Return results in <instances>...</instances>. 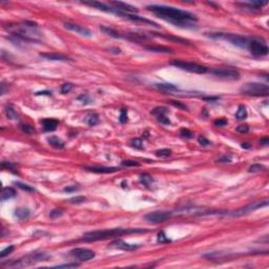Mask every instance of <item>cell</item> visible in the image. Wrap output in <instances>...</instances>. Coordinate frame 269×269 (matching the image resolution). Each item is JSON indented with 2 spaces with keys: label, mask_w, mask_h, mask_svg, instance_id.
I'll list each match as a JSON object with an SVG mask.
<instances>
[{
  "label": "cell",
  "mask_w": 269,
  "mask_h": 269,
  "mask_svg": "<svg viewBox=\"0 0 269 269\" xmlns=\"http://www.w3.org/2000/svg\"><path fill=\"white\" fill-rule=\"evenodd\" d=\"M147 8L151 12L155 13L158 17L171 22L172 24H175L178 26L192 27L190 22L197 21L196 16L180 8L165 7V5H148Z\"/></svg>",
  "instance_id": "obj_1"
},
{
  "label": "cell",
  "mask_w": 269,
  "mask_h": 269,
  "mask_svg": "<svg viewBox=\"0 0 269 269\" xmlns=\"http://www.w3.org/2000/svg\"><path fill=\"white\" fill-rule=\"evenodd\" d=\"M147 233L146 229H139V228H115V229H103V230H95L87 233L83 236L82 240L86 242H95V241L106 240L109 238H117L123 234H131V233Z\"/></svg>",
  "instance_id": "obj_2"
},
{
  "label": "cell",
  "mask_w": 269,
  "mask_h": 269,
  "mask_svg": "<svg viewBox=\"0 0 269 269\" xmlns=\"http://www.w3.org/2000/svg\"><path fill=\"white\" fill-rule=\"evenodd\" d=\"M266 206H268V199H265L264 201H256V202L249 203L246 206H244V207H241L233 211H221V214H224V216L238 218V217L245 216V214H250V212L257 210V209H259V208L266 207Z\"/></svg>",
  "instance_id": "obj_3"
},
{
  "label": "cell",
  "mask_w": 269,
  "mask_h": 269,
  "mask_svg": "<svg viewBox=\"0 0 269 269\" xmlns=\"http://www.w3.org/2000/svg\"><path fill=\"white\" fill-rule=\"evenodd\" d=\"M241 93L247 96H254V97H260V96H268L269 87L267 84L263 83H246L245 85L241 87Z\"/></svg>",
  "instance_id": "obj_4"
},
{
  "label": "cell",
  "mask_w": 269,
  "mask_h": 269,
  "mask_svg": "<svg viewBox=\"0 0 269 269\" xmlns=\"http://www.w3.org/2000/svg\"><path fill=\"white\" fill-rule=\"evenodd\" d=\"M49 259V256H47L45 252H33L29 254V256L22 257V259H19L17 261H13L12 263H10L8 266H15V267H23V266H29L32 264H35L37 262H41L44 261V260Z\"/></svg>",
  "instance_id": "obj_5"
},
{
  "label": "cell",
  "mask_w": 269,
  "mask_h": 269,
  "mask_svg": "<svg viewBox=\"0 0 269 269\" xmlns=\"http://www.w3.org/2000/svg\"><path fill=\"white\" fill-rule=\"evenodd\" d=\"M171 64L175 67H179L181 70H187L189 73L194 74H205L207 72V67L201 65V64L195 63V62H187L182 60H172L171 61Z\"/></svg>",
  "instance_id": "obj_6"
},
{
  "label": "cell",
  "mask_w": 269,
  "mask_h": 269,
  "mask_svg": "<svg viewBox=\"0 0 269 269\" xmlns=\"http://www.w3.org/2000/svg\"><path fill=\"white\" fill-rule=\"evenodd\" d=\"M172 212L171 211H166V210H157V211H152V212H148L147 214H145L144 219L145 221L149 223H154V224H158V223H163L165 221L169 220L172 217Z\"/></svg>",
  "instance_id": "obj_7"
},
{
  "label": "cell",
  "mask_w": 269,
  "mask_h": 269,
  "mask_svg": "<svg viewBox=\"0 0 269 269\" xmlns=\"http://www.w3.org/2000/svg\"><path fill=\"white\" fill-rule=\"evenodd\" d=\"M210 73L214 76H216V77L227 79V80H239L240 79V73L233 69L221 67V69H216V70H210Z\"/></svg>",
  "instance_id": "obj_8"
},
{
  "label": "cell",
  "mask_w": 269,
  "mask_h": 269,
  "mask_svg": "<svg viewBox=\"0 0 269 269\" xmlns=\"http://www.w3.org/2000/svg\"><path fill=\"white\" fill-rule=\"evenodd\" d=\"M212 37H221V38H224L225 40L229 41L230 43H233L237 46L240 47H247L248 46V41L247 39L244 38L242 36L234 35V34H223V33H218L217 35H211Z\"/></svg>",
  "instance_id": "obj_9"
},
{
  "label": "cell",
  "mask_w": 269,
  "mask_h": 269,
  "mask_svg": "<svg viewBox=\"0 0 269 269\" xmlns=\"http://www.w3.org/2000/svg\"><path fill=\"white\" fill-rule=\"evenodd\" d=\"M248 47L250 50V53L253 54L254 56H265L268 54V47L267 45L262 43L260 41L252 40L248 42Z\"/></svg>",
  "instance_id": "obj_10"
},
{
  "label": "cell",
  "mask_w": 269,
  "mask_h": 269,
  "mask_svg": "<svg viewBox=\"0 0 269 269\" xmlns=\"http://www.w3.org/2000/svg\"><path fill=\"white\" fill-rule=\"evenodd\" d=\"M70 253L80 261H89V260L94 259L96 256L94 251L86 248H75L70 251Z\"/></svg>",
  "instance_id": "obj_11"
},
{
  "label": "cell",
  "mask_w": 269,
  "mask_h": 269,
  "mask_svg": "<svg viewBox=\"0 0 269 269\" xmlns=\"http://www.w3.org/2000/svg\"><path fill=\"white\" fill-rule=\"evenodd\" d=\"M64 27L67 30H70V31H73V32H76L81 36L92 37V32H90L89 29H86V27L81 26V25L70 23V22H64Z\"/></svg>",
  "instance_id": "obj_12"
},
{
  "label": "cell",
  "mask_w": 269,
  "mask_h": 269,
  "mask_svg": "<svg viewBox=\"0 0 269 269\" xmlns=\"http://www.w3.org/2000/svg\"><path fill=\"white\" fill-rule=\"evenodd\" d=\"M110 247H114L117 249H120V250H124V251H132V250H136L138 248L137 245L134 244H129V243L124 242L122 240H116L114 242L110 243Z\"/></svg>",
  "instance_id": "obj_13"
},
{
  "label": "cell",
  "mask_w": 269,
  "mask_h": 269,
  "mask_svg": "<svg viewBox=\"0 0 269 269\" xmlns=\"http://www.w3.org/2000/svg\"><path fill=\"white\" fill-rule=\"evenodd\" d=\"M83 3L86 4V5H89V7H94L96 8H98V10L104 11V12H107V13H113V14H116V15H118V13H119V11L116 10L115 7H108V5L102 3V2L90 1V2H83Z\"/></svg>",
  "instance_id": "obj_14"
},
{
  "label": "cell",
  "mask_w": 269,
  "mask_h": 269,
  "mask_svg": "<svg viewBox=\"0 0 269 269\" xmlns=\"http://www.w3.org/2000/svg\"><path fill=\"white\" fill-rule=\"evenodd\" d=\"M110 4L114 5L116 10H118L119 12L122 13H134L137 12V8L132 5H129L127 3H124V2H120V1H110Z\"/></svg>",
  "instance_id": "obj_15"
},
{
  "label": "cell",
  "mask_w": 269,
  "mask_h": 269,
  "mask_svg": "<svg viewBox=\"0 0 269 269\" xmlns=\"http://www.w3.org/2000/svg\"><path fill=\"white\" fill-rule=\"evenodd\" d=\"M41 57H43L47 60H54V61H70L72 60L65 55H62V54H56V53H41Z\"/></svg>",
  "instance_id": "obj_16"
},
{
  "label": "cell",
  "mask_w": 269,
  "mask_h": 269,
  "mask_svg": "<svg viewBox=\"0 0 269 269\" xmlns=\"http://www.w3.org/2000/svg\"><path fill=\"white\" fill-rule=\"evenodd\" d=\"M87 171L96 172V174H112L119 171L117 167H107V166H93V167H85Z\"/></svg>",
  "instance_id": "obj_17"
},
{
  "label": "cell",
  "mask_w": 269,
  "mask_h": 269,
  "mask_svg": "<svg viewBox=\"0 0 269 269\" xmlns=\"http://www.w3.org/2000/svg\"><path fill=\"white\" fill-rule=\"evenodd\" d=\"M42 122V126H43L44 131L46 132H53L57 128L58 126V121L56 119H43L41 121Z\"/></svg>",
  "instance_id": "obj_18"
},
{
  "label": "cell",
  "mask_w": 269,
  "mask_h": 269,
  "mask_svg": "<svg viewBox=\"0 0 269 269\" xmlns=\"http://www.w3.org/2000/svg\"><path fill=\"white\" fill-rule=\"evenodd\" d=\"M16 196V190L13 187H4L1 191V201L4 202L7 200L12 199Z\"/></svg>",
  "instance_id": "obj_19"
},
{
  "label": "cell",
  "mask_w": 269,
  "mask_h": 269,
  "mask_svg": "<svg viewBox=\"0 0 269 269\" xmlns=\"http://www.w3.org/2000/svg\"><path fill=\"white\" fill-rule=\"evenodd\" d=\"M146 50H151V52H156V53H166L171 54L172 53V50L166 46H159V45H149V46H145Z\"/></svg>",
  "instance_id": "obj_20"
},
{
  "label": "cell",
  "mask_w": 269,
  "mask_h": 269,
  "mask_svg": "<svg viewBox=\"0 0 269 269\" xmlns=\"http://www.w3.org/2000/svg\"><path fill=\"white\" fill-rule=\"evenodd\" d=\"M156 86H157L159 89L163 90V92H167V93H171V92H175V90H178V87L171 83H157L156 84Z\"/></svg>",
  "instance_id": "obj_21"
},
{
  "label": "cell",
  "mask_w": 269,
  "mask_h": 269,
  "mask_svg": "<svg viewBox=\"0 0 269 269\" xmlns=\"http://www.w3.org/2000/svg\"><path fill=\"white\" fill-rule=\"evenodd\" d=\"M5 114H7V117L8 119H11V120H18L19 119V114L12 106L5 107Z\"/></svg>",
  "instance_id": "obj_22"
},
{
  "label": "cell",
  "mask_w": 269,
  "mask_h": 269,
  "mask_svg": "<svg viewBox=\"0 0 269 269\" xmlns=\"http://www.w3.org/2000/svg\"><path fill=\"white\" fill-rule=\"evenodd\" d=\"M15 214L20 220H25L30 217V211L26 208H17L15 210Z\"/></svg>",
  "instance_id": "obj_23"
},
{
  "label": "cell",
  "mask_w": 269,
  "mask_h": 269,
  "mask_svg": "<svg viewBox=\"0 0 269 269\" xmlns=\"http://www.w3.org/2000/svg\"><path fill=\"white\" fill-rule=\"evenodd\" d=\"M49 143L52 146L56 147V148H63L64 147V142L61 140V139H59L57 137H50L49 138Z\"/></svg>",
  "instance_id": "obj_24"
},
{
  "label": "cell",
  "mask_w": 269,
  "mask_h": 269,
  "mask_svg": "<svg viewBox=\"0 0 269 269\" xmlns=\"http://www.w3.org/2000/svg\"><path fill=\"white\" fill-rule=\"evenodd\" d=\"M101 31H103L104 33L107 34V35L114 37V38H120L121 35L119 34L117 31H115L114 29H112V27H107V26H101L100 27Z\"/></svg>",
  "instance_id": "obj_25"
},
{
  "label": "cell",
  "mask_w": 269,
  "mask_h": 269,
  "mask_svg": "<svg viewBox=\"0 0 269 269\" xmlns=\"http://www.w3.org/2000/svg\"><path fill=\"white\" fill-rule=\"evenodd\" d=\"M236 117L239 119V120H244V119L247 118V110H246V107L244 105L239 106L238 112L236 114Z\"/></svg>",
  "instance_id": "obj_26"
},
{
  "label": "cell",
  "mask_w": 269,
  "mask_h": 269,
  "mask_svg": "<svg viewBox=\"0 0 269 269\" xmlns=\"http://www.w3.org/2000/svg\"><path fill=\"white\" fill-rule=\"evenodd\" d=\"M157 242L159 243V244H167V243L171 242V240L166 237V234L164 233V231H160L157 236Z\"/></svg>",
  "instance_id": "obj_27"
},
{
  "label": "cell",
  "mask_w": 269,
  "mask_h": 269,
  "mask_svg": "<svg viewBox=\"0 0 269 269\" xmlns=\"http://www.w3.org/2000/svg\"><path fill=\"white\" fill-rule=\"evenodd\" d=\"M20 129L23 132H25V134L32 136L35 134V128H34L33 126H31L30 124H20Z\"/></svg>",
  "instance_id": "obj_28"
},
{
  "label": "cell",
  "mask_w": 269,
  "mask_h": 269,
  "mask_svg": "<svg viewBox=\"0 0 269 269\" xmlns=\"http://www.w3.org/2000/svg\"><path fill=\"white\" fill-rule=\"evenodd\" d=\"M140 179H141V182H142L144 185H146V186L151 185V183L154 182V179L151 178V175H147V174L141 175Z\"/></svg>",
  "instance_id": "obj_29"
},
{
  "label": "cell",
  "mask_w": 269,
  "mask_h": 269,
  "mask_svg": "<svg viewBox=\"0 0 269 269\" xmlns=\"http://www.w3.org/2000/svg\"><path fill=\"white\" fill-rule=\"evenodd\" d=\"M86 122H87V124H89V126L96 125V124L99 122V117H98V115H96V114L89 115V117H87V119H86Z\"/></svg>",
  "instance_id": "obj_30"
},
{
  "label": "cell",
  "mask_w": 269,
  "mask_h": 269,
  "mask_svg": "<svg viewBox=\"0 0 269 269\" xmlns=\"http://www.w3.org/2000/svg\"><path fill=\"white\" fill-rule=\"evenodd\" d=\"M167 112H168V109L166 108V107L160 106V107H156V108L152 109L151 114L156 116H162V115H165Z\"/></svg>",
  "instance_id": "obj_31"
},
{
  "label": "cell",
  "mask_w": 269,
  "mask_h": 269,
  "mask_svg": "<svg viewBox=\"0 0 269 269\" xmlns=\"http://www.w3.org/2000/svg\"><path fill=\"white\" fill-rule=\"evenodd\" d=\"M171 149H167V148L159 149V151H156V156H157V157H160V158L168 157V156H171Z\"/></svg>",
  "instance_id": "obj_32"
},
{
  "label": "cell",
  "mask_w": 269,
  "mask_h": 269,
  "mask_svg": "<svg viewBox=\"0 0 269 269\" xmlns=\"http://www.w3.org/2000/svg\"><path fill=\"white\" fill-rule=\"evenodd\" d=\"M131 143H132V146H134L135 148H139V149L143 148V141H142V139H140V138L132 139Z\"/></svg>",
  "instance_id": "obj_33"
},
{
  "label": "cell",
  "mask_w": 269,
  "mask_h": 269,
  "mask_svg": "<svg viewBox=\"0 0 269 269\" xmlns=\"http://www.w3.org/2000/svg\"><path fill=\"white\" fill-rule=\"evenodd\" d=\"M265 171V167L263 165H261V164H252V165L248 168L249 172H257V171Z\"/></svg>",
  "instance_id": "obj_34"
},
{
  "label": "cell",
  "mask_w": 269,
  "mask_h": 269,
  "mask_svg": "<svg viewBox=\"0 0 269 269\" xmlns=\"http://www.w3.org/2000/svg\"><path fill=\"white\" fill-rule=\"evenodd\" d=\"M86 201V198L83 196H78V197H74L72 199H70L69 202L72 204H81Z\"/></svg>",
  "instance_id": "obj_35"
},
{
  "label": "cell",
  "mask_w": 269,
  "mask_h": 269,
  "mask_svg": "<svg viewBox=\"0 0 269 269\" xmlns=\"http://www.w3.org/2000/svg\"><path fill=\"white\" fill-rule=\"evenodd\" d=\"M15 184H16L17 186H18L19 188H21L22 190L29 191V192H33V191H35V189H34L33 187H31L30 185H27V184H23V183H20V182H16Z\"/></svg>",
  "instance_id": "obj_36"
},
{
  "label": "cell",
  "mask_w": 269,
  "mask_h": 269,
  "mask_svg": "<svg viewBox=\"0 0 269 269\" xmlns=\"http://www.w3.org/2000/svg\"><path fill=\"white\" fill-rule=\"evenodd\" d=\"M78 100L81 102L82 104H89V103H92V99H90V97L89 95H81V96H79L78 97Z\"/></svg>",
  "instance_id": "obj_37"
},
{
  "label": "cell",
  "mask_w": 269,
  "mask_h": 269,
  "mask_svg": "<svg viewBox=\"0 0 269 269\" xmlns=\"http://www.w3.org/2000/svg\"><path fill=\"white\" fill-rule=\"evenodd\" d=\"M73 87H74V84H72V83H64V84H62V86H61V93H62V94H67V93H70V90L73 89Z\"/></svg>",
  "instance_id": "obj_38"
},
{
  "label": "cell",
  "mask_w": 269,
  "mask_h": 269,
  "mask_svg": "<svg viewBox=\"0 0 269 269\" xmlns=\"http://www.w3.org/2000/svg\"><path fill=\"white\" fill-rule=\"evenodd\" d=\"M157 119H158V121H159L160 123L164 124V125H169V124H171V120H169V119L166 117L165 115L157 116Z\"/></svg>",
  "instance_id": "obj_39"
},
{
  "label": "cell",
  "mask_w": 269,
  "mask_h": 269,
  "mask_svg": "<svg viewBox=\"0 0 269 269\" xmlns=\"http://www.w3.org/2000/svg\"><path fill=\"white\" fill-rule=\"evenodd\" d=\"M14 249H15V247H14V246H8V247H7V248L3 249V250L1 251V253H0V257L2 259V257H7V254H10L11 252H13Z\"/></svg>",
  "instance_id": "obj_40"
},
{
  "label": "cell",
  "mask_w": 269,
  "mask_h": 269,
  "mask_svg": "<svg viewBox=\"0 0 269 269\" xmlns=\"http://www.w3.org/2000/svg\"><path fill=\"white\" fill-rule=\"evenodd\" d=\"M62 214H63V211H62L61 209H53L50 214V217L52 218V219H56V218H59L60 216H62Z\"/></svg>",
  "instance_id": "obj_41"
},
{
  "label": "cell",
  "mask_w": 269,
  "mask_h": 269,
  "mask_svg": "<svg viewBox=\"0 0 269 269\" xmlns=\"http://www.w3.org/2000/svg\"><path fill=\"white\" fill-rule=\"evenodd\" d=\"M180 135L182 136L183 138H186V139H190L192 137V132L189 131L187 128H182L180 131Z\"/></svg>",
  "instance_id": "obj_42"
},
{
  "label": "cell",
  "mask_w": 269,
  "mask_h": 269,
  "mask_svg": "<svg viewBox=\"0 0 269 269\" xmlns=\"http://www.w3.org/2000/svg\"><path fill=\"white\" fill-rule=\"evenodd\" d=\"M121 123H125L127 121V109L125 108H122L120 112V118H119Z\"/></svg>",
  "instance_id": "obj_43"
},
{
  "label": "cell",
  "mask_w": 269,
  "mask_h": 269,
  "mask_svg": "<svg viewBox=\"0 0 269 269\" xmlns=\"http://www.w3.org/2000/svg\"><path fill=\"white\" fill-rule=\"evenodd\" d=\"M122 166H126V167H131V166H140V164L138 162H136L134 160H126V161H123L122 163Z\"/></svg>",
  "instance_id": "obj_44"
},
{
  "label": "cell",
  "mask_w": 269,
  "mask_h": 269,
  "mask_svg": "<svg viewBox=\"0 0 269 269\" xmlns=\"http://www.w3.org/2000/svg\"><path fill=\"white\" fill-rule=\"evenodd\" d=\"M198 142H199L202 146H208L211 144L210 141H209L208 139H206L205 137H203V136H200V137L198 138Z\"/></svg>",
  "instance_id": "obj_45"
},
{
  "label": "cell",
  "mask_w": 269,
  "mask_h": 269,
  "mask_svg": "<svg viewBox=\"0 0 269 269\" xmlns=\"http://www.w3.org/2000/svg\"><path fill=\"white\" fill-rule=\"evenodd\" d=\"M214 124L216 126H218V127H223V126H225L226 124H227V120H226V119H224V118L217 119V120H214Z\"/></svg>",
  "instance_id": "obj_46"
},
{
  "label": "cell",
  "mask_w": 269,
  "mask_h": 269,
  "mask_svg": "<svg viewBox=\"0 0 269 269\" xmlns=\"http://www.w3.org/2000/svg\"><path fill=\"white\" fill-rule=\"evenodd\" d=\"M237 131L241 132V134H247L249 132V126L246 125V124H243V125H240L237 127Z\"/></svg>",
  "instance_id": "obj_47"
},
{
  "label": "cell",
  "mask_w": 269,
  "mask_h": 269,
  "mask_svg": "<svg viewBox=\"0 0 269 269\" xmlns=\"http://www.w3.org/2000/svg\"><path fill=\"white\" fill-rule=\"evenodd\" d=\"M171 104L175 107H178V108L182 109V110H187V106L185 105V104H182L180 103V102H175V101H171Z\"/></svg>",
  "instance_id": "obj_48"
},
{
  "label": "cell",
  "mask_w": 269,
  "mask_h": 269,
  "mask_svg": "<svg viewBox=\"0 0 269 269\" xmlns=\"http://www.w3.org/2000/svg\"><path fill=\"white\" fill-rule=\"evenodd\" d=\"M2 167H3V168H7V169H10V171H12V172H15V174H17V171H16L15 167H14V166H13L11 163L2 162Z\"/></svg>",
  "instance_id": "obj_49"
},
{
  "label": "cell",
  "mask_w": 269,
  "mask_h": 269,
  "mask_svg": "<svg viewBox=\"0 0 269 269\" xmlns=\"http://www.w3.org/2000/svg\"><path fill=\"white\" fill-rule=\"evenodd\" d=\"M79 264H64V265H58L56 266L57 268H76L78 267Z\"/></svg>",
  "instance_id": "obj_50"
},
{
  "label": "cell",
  "mask_w": 269,
  "mask_h": 269,
  "mask_svg": "<svg viewBox=\"0 0 269 269\" xmlns=\"http://www.w3.org/2000/svg\"><path fill=\"white\" fill-rule=\"evenodd\" d=\"M230 161H231L230 157H222V158H220V159L218 160L217 162H219V163H229Z\"/></svg>",
  "instance_id": "obj_51"
},
{
  "label": "cell",
  "mask_w": 269,
  "mask_h": 269,
  "mask_svg": "<svg viewBox=\"0 0 269 269\" xmlns=\"http://www.w3.org/2000/svg\"><path fill=\"white\" fill-rule=\"evenodd\" d=\"M218 99H219V97H205L204 98V100L208 101V102H212V101H217Z\"/></svg>",
  "instance_id": "obj_52"
},
{
  "label": "cell",
  "mask_w": 269,
  "mask_h": 269,
  "mask_svg": "<svg viewBox=\"0 0 269 269\" xmlns=\"http://www.w3.org/2000/svg\"><path fill=\"white\" fill-rule=\"evenodd\" d=\"M260 143H261L262 145H267V144L269 143V139L268 138H263V139H261Z\"/></svg>",
  "instance_id": "obj_53"
},
{
  "label": "cell",
  "mask_w": 269,
  "mask_h": 269,
  "mask_svg": "<svg viewBox=\"0 0 269 269\" xmlns=\"http://www.w3.org/2000/svg\"><path fill=\"white\" fill-rule=\"evenodd\" d=\"M36 95H37V96H39V95H49V96H50V95H52V93L44 90V92H38V93H36Z\"/></svg>",
  "instance_id": "obj_54"
},
{
  "label": "cell",
  "mask_w": 269,
  "mask_h": 269,
  "mask_svg": "<svg viewBox=\"0 0 269 269\" xmlns=\"http://www.w3.org/2000/svg\"><path fill=\"white\" fill-rule=\"evenodd\" d=\"M78 187H76V186H73V187H65L64 188V190L65 191H73V190H76Z\"/></svg>",
  "instance_id": "obj_55"
},
{
  "label": "cell",
  "mask_w": 269,
  "mask_h": 269,
  "mask_svg": "<svg viewBox=\"0 0 269 269\" xmlns=\"http://www.w3.org/2000/svg\"><path fill=\"white\" fill-rule=\"evenodd\" d=\"M243 147V148H249L250 147V144H247V143H242V145H241Z\"/></svg>",
  "instance_id": "obj_56"
}]
</instances>
